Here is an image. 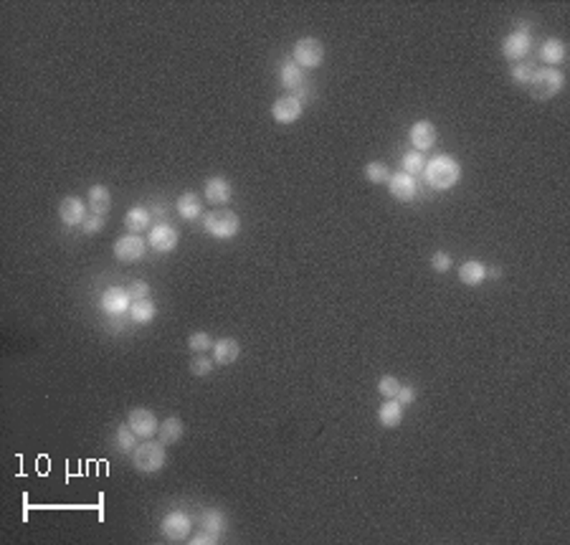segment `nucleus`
<instances>
[{"label": "nucleus", "instance_id": "obj_26", "mask_svg": "<svg viewBox=\"0 0 570 545\" xmlns=\"http://www.w3.org/2000/svg\"><path fill=\"white\" fill-rule=\"evenodd\" d=\"M540 56H543V61L550 63V66H555V63L565 61V43L560 41V38H550V41L543 43Z\"/></svg>", "mask_w": 570, "mask_h": 545}, {"label": "nucleus", "instance_id": "obj_28", "mask_svg": "<svg viewBox=\"0 0 570 545\" xmlns=\"http://www.w3.org/2000/svg\"><path fill=\"white\" fill-rule=\"evenodd\" d=\"M226 515H223L218 507H210V510L203 512V525H206V530L213 532V535H221L223 530H226Z\"/></svg>", "mask_w": 570, "mask_h": 545}, {"label": "nucleus", "instance_id": "obj_33", "mask_svg": "<svg viewBox=\"0 0 570 545\" xmlns=\"http://www.w3.org/2000/svg\"><path fill=\"white\" fill-rule=\"evenodd\" d=\"M213 360H210L206 353H198V355L190 360V373L193 376H198V378H206V376H210V371H213Z\"/></svg>", "mask_w": 570, "mask_h": 545}, {"label": "nucleus", "instance_id": "obj_15", "mask_svg": "<svg viewBox=\"0 0 570 545\" xmlns=\"http://www.w3.org/2000/svg\"><path fill=\"white\" fill-rule=\"evenodd\" d=\"M390 196L401 203H408L416 198V181L408 173H393L390 175Z\"/></svg>", "mask_w": 570, "mask_h": 545}, {"label": "nucleus", "instance_id": "obj_23", "mask_svg": "<svg viewBox=\"0 0 570 545\" xmlns=\"http://www.w3.org/2000/svg\"><path fill=\"white\" fill-rule=\"evenodd\" d=\"M157 431H160L162 444L170 447V444H178V441H180V436L185 433V424H183V419H178V416H170V419L162 421Z\"/></svg>", "mask_w": 570, "mask_h": 545}, {"label": "nucleus", "instance_id": "obj_29", "mask_svg": "<svg viewBox=\"0 0 570 545\" xmlns=\"http://www.w3.org/2000/svg\"><path fill=\"white\" fill-rule=\"evenodd\" d=\"M512 74V82L520 86H530V82H532V77H535V66L530 61H517L515 69L509 71Z\"/></svg>", "mask_w": 570, "mask_h": 545}, {"label": "nucleus", "instance_id": "obj_21", "mask_svg": "<svg viewBox=\"0 0 570 545\" xmlns=\"http://www.w3.org/2000/svg\"><path fill=\"white\" fill-rule=\"evenodd\" d=\"M127 315H130V320H132L134 325H147V322L155 320L157 307H155V302L150 300V297H145V300H132Z\"/></svg>", "mask_w": 570, "mask_h": 545}, {"label": "nucleus", "instance_id": "obj_24", "mask_svg": "<svg viewBox=\"0 0 570 545\" xmlns=\"http://www.w3.org/2000/svg\"><path fill=\"white\" fill-rule=\"evenodd\" d=\"M147 226H150V210H147L145 206H134V208H130L125 213V229L130 231V233H139V231H145Z\"/></svg>", "mask_w": 570, "mask_h": 545}, {"label": "nucleus", "instance_id": "obj_30", "mask_svg": "<svg viewBox=\"0 0 570 545\" xmlns=\"http://www.w3.org/2000/svg\"><path fill=\"white\" fill-rule=\"evenodd\" d=\"M365 175H368V181L370 183H376V185H383V183H388L390 181V170H388V165L385 162H368L365 165Z\"/></svg>", "mask_w": 570, "mask_h": 545}, {"label": "nucleus", "instance_id": "obj_7", "mask_svg": "<svg viewBox=\"0 0 570 545\" xmlns=\"http://www.w3.org/2000/svg\"><path fill=\"white\" fill-rule=\"evenodd\" d=\"M130 305H132V297H130V292H127L125 287L105 289L102 300H99L102 312H107L109 317H119V315H125V312H130Z\"/></svg>", "mask_w": 570, "mask_h": 545}, {"label": "nucleus", "instance_id": "obj_22", "mask_svg": "<svg viewBox=\"0 0 570 545\" xmlns=\"http://www.w3.org/2000/svg\"><path fill=\"white\" fill-rule=\"evenodd\" d=\"M178 213H180L185 221H195V218L203 213V201L198 193L193 190H185L180 198H178Z\"/></svg>", "mask_w": 570, "mask_h": 545}, {"label": "nucleus", "instance_id": "obj_8", "mask_svg": "<svg viewBox=\"0 0 570 545\" xmlns=\"http://www.w3.org/2000/svg\"><path fill=\"white\" fill-rule=\"evenodd\" d=\"M114 256L125 264H132V261H139L145 256V238L137 236V233H127V236H119L114 241Z\"/></svg>", "mask_w": 570, "mask_h": 545}, {"label": "nucleus", "instance_id": "obj_20", "mask_svg": "<svg viewBox=\"0 0 570 545\" xmlns=\"http://www.w3.org/2000/svg\"><path fill=\"white\" fill-rule=\"evenodd\" d=\"M459 279L461 284H466V287H479L482 282L487 279V266L482 264V261H464V264L459 266Z\"/></svg>", "mask_w": 570, "mask_h": 545}, {"label": "nucleus", "instance_id": "obj_4", "mask_svg": "<svg viewBox=\"0 0 570 545\" xmlns=\"http://www.w3.org/2000/svg\"><path fill=\"white\" fill-rule=\"evenodd\" d=\"M292 54H294V63H297L299 69H320L322 63H325V46H322V41L312 38V36L299 38V41L294 43Z\"/></svg>", "mask_w": 570, "mask_h": 545}, {"label": "nucleus", "instance_id": "obj_10", "mask_svg": "<svg viewBox=\"0 0 570 545\" xmlns=\"http://www.w3.org/2000/svg\"><path fill=\"white\" fill-rule=\"evenodd\" d=\"M160 528H162V535H165L167 540L178 543V540H185L190 535V517L180 510H173L162 517Z\"/></svg>", "mask_w": 570, "mask_h": 545}, {"label": "nucleus", "instance_id": "obj_38", "mask_svg": "<svg viewBox=\"0 0 570 545\" xmlns=\"http://www.w3.org/2000/svg\"><path fill=\"white\" fill-rule=\"evenodd\" d=\"M396 399L403 406H410L413 401H416V388H413V385H401V391H398Z\"/></svg>", "mask_w": 570, "mask_h": 545}, {"label": "nucleus", "instance_id": "obj_18", "mask_svg": "<svg viewBox=\"0 0 570 545\" xmlns=\"http://www.w3.org/2000/svg\"><path fill=\"white\" fill-rule=\"evenodd\" d=\"M86 206H89V213H97V216H107L111 208V193L107 185H91L89 196H86Z\"/></svg>", "mask_w": 570, "mask_h": 545}, {"label": "nucleus", "instance_id": "obj_2", "mask_svg": "<svg viewBox=\"0 0 570 545\" xmlns=\"http://www.w3.org/2000/svg\"><path fill=\"white\" fill-rule=\"evenodd\" d=\"M167 454H165V444L162 441H150L145 439L142 444H137V449L132 452V464L137 472L142 475H155L165 467Z\"/></svg>", "mask_w": 570, "mask_h": 545}, {"label": "nucleus", "instance_id": "obj_5", "mask_svg": "<svg viewBox=\"0 0 570 545\" xmlns=\"http://www.w3.org/2000/svg\"><path fill=\"white\" fill-rule=\"evenodd\" d=\"M563 86H565L563 71L553 69V66H548V69H535V77H532V82H530L532 97H537V99L555 97V94L563 91Z\"/></svg>", "mask_w": 570, "mask_h": 545}, {"label": "nucleus", "instance_id": "obj_32", "mask_svg": "<svg viewBox=\"0 0 570 545\" xmlns=\"http://www.w3.org/2000/svg\"><path fill=\"white\" fill-rule=\"evenodd\" d=\"M188 348L193 350V353H208V350H213V337H210L208 332L198 330V332H193V335L188 337Z\"/></svg>", "mask_w": 570, "mask_h": 545}, {"label": "nucleus", "instance_id": "obj_35", "mask_svg": "<svg viewBox=\"0 0 570 545\" xmlns=\"http://www.w3.org/2000/svg\"><path fill=\"white\" fill-rule=\"evenodd\" d=\"M105 224H107V216H97V213H89V216H86V221H84V233H97V231H102L105 229Z\"/></svg>", "mask_w": 570, "mask_h": 545}, {"label": "nucleus", "instance_id": "obj_12", "mask_svg": "<svg viewBox=\"0 0 570 545\" xmlns=\"http://www.w3.org/2000/svg\"><path fill=\"white\" fill-rule=\"evenodd\" d=\"M59 216H61L63 226H69V229H77V226H84V221H86V206H84L82 198L77 196H69L63 198L61 206H59Z\"/></svg>", "mask_w": 570, "mask_h": 545}, {"label": "nucleus", "instance_id": "obj_40", "mask_svg": "<svg viewBox=\"0 0 570 545\" xmlns=\"http://www.w3.org/2000/svg\"><path fill=\"white\" fill-rule=\"evenodd\" d=\"M487 277H492V279H500V277H502L500 266H492V269H487Z\"/></svg>", "mask_w": 570, "mask_h": 545}, {"label": "nucleus", "instance_id": "obj_9", "mask_svg": "<svg viewBox=\"0 0 570 545\" xmlns=\"http://www.w3.org/2000/svg\"><path fill=\"white\" fill-rule=\"evenodd\" d=\"M127 424H130V429H132L137 436H142V439L155 436L157 429H160L157 416H155V411H150V408H132L130 416H127Z\"/></svg>", "mask_w": 570, "mask_h": 545}, {"label": "nucleus", "instance_id": "obj_19", "mask_svg": "<svg viewBox=\"0 0 570 545\" xmlns=\"http://www.w3.org/2000/svg\"><path fill=\"white\" fill-rule=\"evenodd\" d=\"M206 201L213 203V206H223V203L231 201V183L221 175L216 178H208L206 183Z\"/></svg>", "mask_w": 570, "mask_h": 545}, {"label": "nucleus", "instance_id": "obj_34", "mask_svg": "<svg viewBox=\"0 0 570 545\" xmlns=\"http://www.w3.org/2000/svg\"><path fill=\"white\" fill-rule=\"evenodd\" d=\"M378 391H380V396H385V399H396L398 391H401V383H398L396 376H383L380 381H378Z\"/></svg>", "mask_w": 570, "mask_h": 545}, {"label": "nucleus", "instance_id": "obj_37", "mask_svg": "<svg viewBox=\"0 0 570 545\" xmlns=\"http://www.w3.org/2000/svg\"><path fill=\"white\" fill-rule=\"evenodd\" d=\"M431 266L436 272H449V269H452V256L446 252H436L431 256Z\"/></svg>", "mask_w": 570, "mask_h": 545}, {"label": "nucleus", "instance_id": "obj_17", "mask_svg": "<svg viewBox=\"0 0 570 545\" xmlns=\"http://www.w3.org/2000/svg\"><path fill=\"white\" fill-rule=\"evenodd\" d=\"M378 421L385 429L401 427V421H403V404L398 399H385L380 408H378Z\"/></svg>", "mask_w": 570, "mask_h": 545}, {"label": "nucleus", "instance_id": "obj_25", "mask_svg": "<svg viewBox=\"0 0 570 545\" xmlns=\"http://www.w3.org/2000/svg\"><path fill=\"white\" fill-rule=\"evenodd\" d=\"M282 84L289 91H302L305 89V71L299 69L294 61H286L282 66Z\"/></svg>", "mask_w": 570, "mask_h": 545}, {"label": "nucleus", "instance_id": "obj_31", "mask_svg": "<svg viewBox=\"0 0 570 545\" xmlns=\"http://www.w3.org/2000/svg\"><path fill=\"white\" fill-rule=\"evenodd\" d=\"M424 168H426L424 153H418V150H408V153L403 155V173L416 175V173H424Z\"/></svg>", "mask_w": 570, "mask_h": 545}, {"label": "nucleus", "instance_id": "obj_11", "mask_svg": "<svg viewBox=\"0 0 570 545\" xmlns=\"http://www.w3.org/2000/svg\"><path fill=\"white\" fill-rule=\"evenodd\" d=\"M178 241H180V236H178V231L170 224H155L153 229H150V233H147V244L160 254L173 252L175 246H178Z\"/></svg>", "mask_w": 570, "mask_h": 545}, {"label": "nucleus", "instance_id": "obj_1", "mask_svg": "<svg viewBox=\"0 0 570 545\" xmlns=\"http://www.w3.org/2000/svg\"><path fill=\"white\" fill-rule=\"evenodd\" d=\"M424 175H426V183H429L433 190H452L454 185L459 183L461 168L452 155H436L424 168Z\"/></svg>", "mask_w": 570, "mask_h": 545}, {"label": "nucleus", "instance_id": "obj_36", "mask_svg": "<svg viewBox=\"0 0 570 545\" xmlns=\"http://www.w3.org/2000/svg\"><path fill=\"white\" fill-rule=\"evenodd\" d=\"M127 292H130V297L132 300H145L147 294H150V284L147 282H142V279H134L130 287H127Z\"/></svg>", "mask_w": 570, "mask_h": 545}, {"label": "nucleus", "instance_id": "obj_39", "mask_svg": "<svg viewBox=\"0 0 570 545\" xmlns=\"http://www.w3.org/2000/svg\"><path fill=\"white\" fill-rule=\"evenodd\" d=\"M190 543L193 545H203V543H208V545H213V543H218V535H213V532H198L195 538H190Z\"/></svg>", "mask_w": 570, "mask_h": 545}, {"label": "nucleus", "instance_id": "obj_13", "mask_svg": "<svg viewBox=\"0 0 570 545\" xmlns=\"http://www.w3.org/2000/svg\"><path fill=\"white\" fill-rule=\"evenodd\" d=\"M530 46H532V38H530L527 31H515L509 33L502 43V54L504 59H512V61H522V59L530 54Z\"/></svg>", "mask_w": 570, "mask_h": 545}, {"label": "nucleus", "instance_id": "obj_27", "mask_svg": "<svg viewBox=\"0 0 570 545\" xmlns=\"http://www.w3.org/2000/svg\"><path fill=\"white\" fill-rule=\"evenodd\" d=\"M137 433L130 429V424H119L117 429V449L119 452H125V454H132L134 449H137Z\"/></svg>", "mask_w": 570, "mask_h": 545}, {"label": "nucleus", "instance_id": "obj_3", "mask_svg": "<svg viewBox=\"0 0 570 545\" xmlns=\"http://www.w3.org/2000/svg\"><path fill=\"white\" fill-rule=\"evenodd\" d=\"M206 231H208L213 238H221V241H229L241 231V218L229 208H218L210 210L206 216Z\"/></svg>", "mask_w": 570, "mask_h": 545}, {"label": "nucleus", "instance_id": "obj_6", "mask_svg": "<svg viewBox=\"0 0 570 545\" xmlns=\"http://www.w3.org/2000/svg\"><path fill=\"white\" fill-rule=\"evenodd\" d=\"M302 112H305V105L294 94H284V97H279L272 105V117L279 125H294L302 117Z\"/></svg>", "mask_w": 570, "mask_h": 545}, {"label": "nucleus", "instance_id": "obj_16", "mask_svg": "<svg viewBox=\"0 0 570 545\" xmlns=\"http://www.w3.org/2000/svg\"><path fill=\"white\" fill-rule=\"evenodd\" d=\"M241 355V345L233 337H223L218 343H213V363L216 365H231L236 363Z\"/></svg>", "mask_w": 570, "mask_h": 545}, {"label": "nucleus", "instance_id": "obj_14", "mask_svg": "<svg viewBox=\"0 0 570 545\" xmlns=\"http://www.w3.org/2000/svg\"><path fill=\"white\" fill-rule=\"evenodd\" d=\"M410 142H413V150L418 153H429L433 145H436V127L429 122V119H421L416 125L410 127Z\"/></svg>", "mask_w": 570, "mask_h": 545}]
</instances>
